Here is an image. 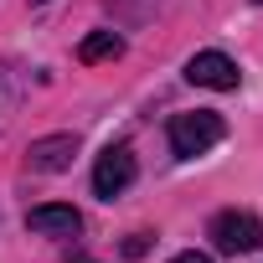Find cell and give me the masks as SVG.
Instances as JSON below:
<instances>
[{"label":"cell","mask_w":263,"mask_h":263,"mask_svg":"<svg viewBox=\"0 0 263 263\" xmlns=\"http://www.w3.org/2000/svg\"><path fill=\"white\" fill-rule=\"evenodd\" d=\"M222 135H227L222 114H206V108H196V114H176V119H171V155L196 160V155H206Z\"/></svg>","instance_id":"6da1fadb"},{"label":"cell","mask_w":263,"mask_h":263,"mask_svg":"<svg viewBox=\"0 0 263 263\" xmlns=\"http://www.w3.org/2000/svg\"><path fill=\"white\" fill-rule=\"evenodd\" d=\"M206 237H212L217 253H232V258H237V253H258V248H263V222H258L253 212H237V206H232V212H217V217H212V232H206Z\"/></svg>","instance_id":"7a4b0ae2"},{"label":"cell","mask_w":263,"mask_h":263,"mask_svg":"<svg viewBox=\"0 0 263 263\" xmlns=\"http://www.w3.org/2000/svg\"><path fill=\"white\" fill-rule=\"evenodd\" d=\"M129 181H135V150H129V145H108L98 155V165H93V196L114 201Z\"/></svg>","instance_id":"3957f363"},{"label":"cell","mask_w":263,"mask_h":263,"mask_svg":"<svg viewBox=\"0 0 263 263\" xmlns=\"http://www.w3.org/2000/svg\"><path fill=\"white\" fill-rule=\"evenodd\" d=\"M186 78H191L196 88H212V93H232V88L242 83V72H237V62H232L227 52H196V57L186 62Z\"/></svg>","instance_id":"277c9868"},{"label":"cell","mask_w":263,"mask_h":263,"mask_svg":"<svg viewBox=\"0 0 263 263\" xmlns=\"http://www.w3.org/2000/svg\"><path fill=\"white\" fill-rule=\"evenodd\" d=\"M72 155H78V135H47V140H31L26 165L36 176H62L72 165Z\"/></svg>","instance_id":"5b68a950"},{"label":"cell","mask_w":263,"mask_h":263,"mask_svg":"<svg viewBox=\"0 0 263 263\" xmlns=\"http://www.w3.org/2000/svg\"><path fill=\"white\" fill-rule=\"evenodd\" d=\"M26 227L42 232V237H78L83 232V212L78 206H62V201H47V206H31L26 212Z\"/></svg>","instance_id":"8992f818"},{"label":"cell","mask_w":263,"mask_h":263,"mask_svg":"<svg viewBox=\"0 0 263 263\" xmlns=\"http://www.w3.org/2000/svg\"><path fill=\"white\" fill-rule=\"evenodd\" d=\"M114 57H124V36L119 31H88L78 42V62H114Z\"/></svg>","instance_id":"52a82bcc"},{"label":"cell","mask_w":263,"mask_h":263,"mask_svg":"<svg viewBox=\"0 0 263 263\" xmlns=\"http://www.w3.org/2000/svg\"><path fill=\"white\" fill-rule=\"evenodd\" d=\"M150 253V232H129L124 237V258H145Z\"/></svg>","instance_id":"ba28073f"},{"label":"cell","mask_w":263,"mask_h":263,"mask_svg":"<svg viewBox=\"0 0 263 263\" xmlns=\"http://www.w3.org/2000/svg\"><path fill=\"white\" fill-rule=\"evenodd\" d=\"M171 263H212V258H206V253H196V248H191V253H176V258H171Z\"/></svg>","instance_id":"9c48e42d"},{"label":"cell","mask_w":263,"mask_h":263,"mask_svg":"<svg viewBox=\"0 0 263 263\" xmlns=\"http://www.w3.org/2000/svg\"><path fill=\"white\" fill-rule=\"evenodd\" d=\"M258 6H263V0H258Z\"/></svg>","instance_id":"30bf717a"}]
</instances>
